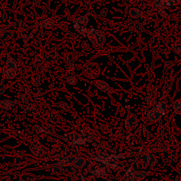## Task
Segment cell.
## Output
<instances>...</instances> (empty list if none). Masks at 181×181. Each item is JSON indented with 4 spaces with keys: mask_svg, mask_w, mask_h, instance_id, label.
<instances>
[{
    "mask_svg": "<svg viewBox=\"0 0 181 181\" xmlns=\"http://www.w3.org/2000/svg\"><path fill=\"white\" fill-rule=\"evenodd\" d=\"M89 135L94 139H100V136H101V134H100V132L98 131V130H97V129L96 128L90 129L89 132Z\"/></svg>",
    "mask_w": 181,
    "mask_h": 181,
    "instance_id": "cell-28",
    "label": "cell"
},
{
    "mask_svg": "<svg viewBox=\"0 0 181 181\" xmlns=\"http://www.w3.org/2000/svg\"><path fill=\"white\" fill-rule=\"evenodd\" d=\"M24 112L26 115H29V116H35L38 113V110L36 107L32 106V105L26 106V108L24 109Z\"/></svg>",
    "mask_w": 181,
    "mask_h": 181,
    "instance_id": "cell-16",
    "label": "cell"
},
{
    "mask_svg": "<svg viewBox=\"0 0 181 181\" xmlns=\"http://www.w3.org/2000/svg\"><path fill=\"white\" fill-rule=\"evenodd\" d=\"M126 173H127V170H124V169H120V170L118 173V177H119L120 179L124 180V178H125V176H126Z\"/></svg>",
    "mask_w": 181,
    "mask_h": 181,
    "instance_id": "cell-42",
    "label": "cell"
},
{
    "mask_svg": "<svg viewBox=\"0 0 181 181\" xmlns=\"http://www.w3.org/2000/svg\"><path fill=\"white\" fill-rule=\"evenodd\" d=\"M13 36V33L10 31H7V32L4 33L3 35H1V38H2L4 41H9V40L11 39Z\"/></svg>",
    "mask_w": 181,
    "mask_h": 181,
    "instance_id": "cell-39",
    "label": "cell"
},
{
    "mask_svg": "<svg viewBox=\"0 0 181 181\" xmlns=\"http://www.w3.org/2000/svg\"><path fill=\"white\" fill-rule=\"evenodd\" d=\"M139 138L140 139L141 142H147L148 139H149V133H148L147 130H145V129H142V131L139 133Z\"/></svg>",
    "mask_w": 181,
    "mask_h": 181,
    "instance_id": "cell-26",
    "label": "cell"
},
{
    "mask_svg": "<svg viewBox=\"0 0 181 181\" xmlns=\"http://www.w3.org/2000/svg\"><path fill=\"white\" fill-rule=\"evenodd\" d=\"M176 140H177V139H176V137L174 135H171L170 134V135H168V136L167 137V142L168 143L170 144V145Z\"/></svg>",
    "mask_w": 181,
    "mask_h": 181,
    "instance_id": "cell-44",
    "label": "cell"
},
{
    "mask_svg": "<svg viewBox=\"0 0 181 181\" xmlns=\"http://www.w3.org/2000/svg\"><path fill=\"white\" fill-rule=\"evenodd\" d=\"M118 142L113 138H110L106 142V146L105 147L106 148L107 150L111 151V152H115L118 149Z\"/></svg>",
    "mask_w": 181,
    "mask_h": 181,
    "instance_id": "cell-8",
    "label": "cell"
},
{
    "mask_svg": "<svg viewBox=\"0 0 181 181\" xmlns=\"http://www.w3.org/2000/svg\"><path fill=\"white\" fill-rule=\"evenodd\" d=\"M16 76L15 71L9 70V69H7L3 72L2 74V77L4 79H13L14 78H15Z\"/></svg>",
    "mask_w": 181,
    "mask_h": 181,
    "instance_id": "cell-23",
    "label": "cell"
},
{
    "mask_svg": "<svg viewBox=\"0 0 181 181\" xmlns=\"http://www.w3.org/2000/svg\"><path fill=\"white\" fill-rule=\"evenodd\" d=\"M96 154H97L98 156L100 158L101 161H103V162L108 161L110 156V155L108 154L106 148L103 146H99L96 148Z\"/></svg>",
    "mask_w": 181,
    "mask_h": 181,
    "instance_id": "cell-4",
    "label": "cell"
},
{
    "mask_svg": "<svg viewBox=\"0 0 181 181\" xmlns=\"http://www.w3.org/2000/svg\"><path fill=\"white\" fill-rule=\"evenodd\" d=\"M30 151L31 154L36 157H43L45 155V151L41 146L36 144L30 145Z\"/></svg>",
    "mask_w": 181,
    "mask_h": 181,
    "instance_id": "cell-7",
    "label": "cell"
},
{
    "mask_svg": "<svg viewBox=\"0 0 181 181\" xmlns=\"http://www.w3.org/2000/svg\"><path fill=\"white\" fill-rule=\"evenodd\" d=\"M67 83L69 84H71V85H75V84H77V81H78V79H77V77H75V76H69L67 78Z\"/></svg>",
    "mask_w": 181,
    "mask_h": 181,
    "instance_id": "cell-38",
    "label": "cell"
},
{
    "mask_svg": "<svg viewBox=\"0 0 181 181\" xmlns=\"http://www.w3.org/2000/svg\"><path fill=\"white\" fill-rule=\"evenodd\" d=\"M149 151L152 154H161L165 151V145L161 141H156L150 145Z\"/></svg>",
    "mask_w": 181,
    "mask_h": 181,
    "instance_id": "cell-3",
    "label": "cell"
},
{
    "mask_svg": "<svg viewBox=\"0 0 181 181\" xmlns=\"http://www.w3.org/2000/svg\"><path fill=\"white\" fill-rule=\"evenodd\" d=\"M32 131L36 134H41L45 132V130L41 126L38 125V124H35V125L32 127Z\"/></svg>",
    "mask_w": 181,
    "mask_h": 181,
    "instance_id": "cell-35",
    "label": "cell"
},
{
    "mask_svg": "<svg viewBox=\"0 0 181 181\" xmlns=\"http://www.w3.org/2000/svg\"><path fill=\"white\" fill-rule=\"evenodd\" d=\"M111 136L114 137H119L124 134V130L120 126H113L110 130Z\"/></svg>",
    "mask_w": 181,
    "mask_h": 181,
    "instance_id": "cell-14",
    "label": "cell"
},
{
    "mask_svg": "<svg viewBox=\"0 0 181 181\" xmlns=\"http://www.w3.org/2000/svg\"><path fill=\"white\" fill-rule=\"evenodd\" d=\"M75 55L73 54L72 53H68L65 55V62H66L67 65V64H72L73 62L75 61Z\"/></svg>",
    "mask_w": 181,
    "mask_h": 181,
    "instance_id": "cell-32",
    "label": "cell"
},
{
    "mask_svg": "<svg viewBox=\"0 0 181 181\" xmlns=\"http://www.w3.org/2000/svg\"><path fill=\"white\" fill-rule=\"evenodd\" d=\"M25 161H25V158L23 156H16L15 159H14V162L18 166L23 165L25 163Z\"/></svg>",
    "mask_w": 181,
    "mask_h": 181,
    "instance_id": "cell-36",
    "label": "cell"
},
{
    "mask_svg": "<svg viewBox=\"0 0 181 181\" xmlns=\"http://www.w3.org/2000/svg\"><path fill=\"white\" fill-rule=\"evenodd\" d=\"M162 114L163 113L161 110L158 107H156V108H153L152 110L149 111V113H148V118L151 122H155L160 119Z\"/></svg>",
    "mask_w": 181,
    "mask_h": 181,
    "instance_id": "cell-5",
    "label": "cell"
},
{
    "mask_svg": "<svg viewBox=\"0 0 181 181\" xmlns=\"http://www.w3.org/2000/svg\"><path fill=\"white\" fill-rule=\"evenodd\" d=\"M77 22L81 26H84V27H86L89 23V19L87 16H81L77 19Z\"/></svg>",
    "mask_w": 181,
    "mask_h": 181,
    "instance_id": "cell-29",
    "label": "cell"
},
{
    "mask_svg": "<svg viewBox=\"0 0 181 181\" xmlns=\"http://www.w3.org/2000/svg\"><path fill=\"white\" fill-rule=\"evenodd\" d=\"M132 168L134 170V171H138V170H142L144 168V164H142L141 161H135L132 164Z\"/></svg>",
    "mask_w": 181,
    "mask_h": 181,
    "instance_id": "cell-30",
    "label": "cell"
},
{
    "mask_svg": "<svg viewBox=\"0 0 181 181\" xmlns=\"http://www.w3.org/2000/svg\"><path fill=\"white\" fill-rule=\"evenodd\" d=\"M176 168H177V170H178V171L181 172V161L176 165Z\"/></svg>",
    "mask_w": 181,
    "mask_h": 181,
    "instance_id": "cell-50",
    "label": "cell"
},
{
    "mask_svg": "<svg viewBox=\"0 0 181 181\" xmlns=\"http://www.w3.org/2000/svg\"><path fill=\"white\" fill-rule=\"evenodd\" d=\"M173 108H174L175 111H176L177 113L181 112V101L180 100H178L176 101L173 103Z\"/></svg>",
    "mask_w": 181,
    "mask_h": 181,
    "instance_id": "cell-40",
    "label": "cell"
},
{
    "mask_svg": "<svg viewBox=\"0 0 181 181\" xmlns=\"http://www.w3.org/2000/svg\"><path fill=\"white\" fill-rule=\"evenodd\" d=\"M55 106L57 107V108H61V109H62L63 110H65V111H68V110H69V108H70L69 104H68L67 103H66V102H64V101L57 103L55 104Z\"/></svg>",
    "mask_w": 181,
    "mask_h": 181,
    "instance_id": "cell-34",
    "label": "cell"
},
{
    "mask_svg": "<svg viewBox=\"0 0 181 181\" xmlns=\"http://www.w3.org/2000/svg\"><path fill=\"white\" fill-rule=\"evenodd\" d=\"M156 162V157L154 155V154H152V153H149V154H148V162L146 166H154L155 165Z\"/></svg>",
    "mask_w": 181,
    "mask_h": 181,
    "instance_id": "cell-31",
    "label": "cell"
},
{
    "mask_svg": "<svg viewBox=\"0 0 181 181\" xmlns=\"http://www.w3.org/2000/svg\"><path fill=\"white\" fill-rule=\"evenodd\" d=\"M65 138H66L67 142H69L71 144H73L77 145L78 143L79 140L81 139V137L82 136H81L80 134H79L78 133L75 132H72L69 133V134H66V136L65 135Z\"/></svg>",
    "mask_w": 181,
    "mask_h": 181,
    "instance_id": "cell-9",
    "label": "cell"
},
{
    "mask_svg": "<svg viewBox=\"0 0 181 181\" xmlns=\"http://www.w3.org/2000/svg\"><path fill=\"white\" fill-rule=\"evenodd\" d=\"M176 181H181V174L178 175L176 177Z\"/></svg>",
    "mask_w": 181,
    "mask_h": 181,
    "instance_id": "cell-51",
    "label": "cell"
},
{
    "mask_svg": "<svg viewBox=\"0 0 181 181\" xmlns=\"http://www.w3.org/2000/svg\"><path fill=\"white\" fill-rule=\"evenodd\" d=\"M66 69H67L69 72H73L74 70H75V66H74L73 64H67V65H66Z\"/></svg>",
    "mask_w": 181,
    "mask_h": 181,
    "instance_id": "cell-46",
    "label": "cell"
},
{
    "mask_svg": "<svg viewBox=\"0 0 181 181\" xmlns=\"http://www.w3.org/2000/svg\"><path fill=\"white\" fill-rule=\"evenodd\" d=\"M41 25L43 28L47 29H52L55 25V21L53 19H46L42 21Z\"/></svg>",
    "mask_w": 181,
    "mask_h": 181,
    "instance_id": "cell-25",
    "label": "cell"
},
{
    "mask_svg": "<svg viewBox=\"0 0 181 181\" xmlns=\"http://www.w3.org/2000/svg\"><path fill=\"white\" fill-rule=\"evenodd\" d=\"M92 139H93V138H92L91 136L89 135H89L87 136V138H86V141H87V142H92Z\"/></svg>",
    "mask_w": 181,
    "mask_h": 181,
    "instance_id": "cell-49",
    "label": "cell"
},
{
    "mask_svg": "<svg viewBox=\"0 0 181 181\" xmlns=\"http://www.w3.org/2000/svg\"><path fill=\"white\" fill-rule=\"evenodd\" d=\"M20 179L25 181H35L37 179V176L31 173H25L21 176Z\"/></svg>",
    "mask_w": 181,
    "mask_h": 181,
    "instance_id": "cell-22",
    "label": "cell"
},
{
    "mask_svg": "<svg viewBox=\"0 0 181 181\" xmlns=\"http://www.w3.org/2000/svg\"><path fill=\"white\" fill-rule=\"evenodd\" d=\"M17 62L12 57H7V64H6V69L9 70L16 71L17 70Z\"/></svg>",
    "mask_w": 181,
    "mask_h": 181,
    "instance_id": "cell-12",
    "label": "cell"
},
{
    "mask_svg": "<svg viewBox=\"0 0 181 181\" xmlns=\"http://www.w3.org/2000/svg\"><path fill=\"white\" fill-rule=\"evenodd\" d=\"M98 131L100 132V133L101 134H106V133L107 132V129L106 127H104V126H102V127H100V128L98 129Z\"/></svg>",
    "mask_w": 181,
    "mask_h": 181,
    "instance_id": "cell-47",
    "label": "cell"
},
{
    "mask_svg": "<svg viewBox=\"0 0 181 181\" xmlns=\"http://www.w3.org/2000/svg\"><path fill=\"white\" fill-rule=\"evenodd\" d=\"M180 155L181 156V151H180Z\"/></svg>",
    "mask_w": 181,
    "mask_h": 181,
    "instance_id": "cell-54",
    "label": "cell"
},
{
    "mask_svg": "<svg viewBox=\"0 0 181 181\" xmlns=\"http://www.w3.org/2000/svg\"><path fill=\"white\" fill-rule=\"evenodd\" d=\"M60 115L55 111H52L49 113L48 115V120L53 124H57L60 122Z\"/></svg>",
    "mask_w": 181,
    "mask_h": 181,
    "instance_id": "cell-19",
    "label": "cell"
},
{
    "mask_svg": "<svg viewBox=\"0 0 181 181\" xmlns=\"http://www.w3.org/2000/svg\"><path fill=\"white\" fill-rule=\"evenodd\" d=\"M149 154V153H148ZM148 154H141V156L139 158V161H141L144 165H146L147 164L148 162Z\"/></svg>",
    "mask_w": 181,
    "mask_h": 181,
    "instance_id": "cell-37",
    "label": "cell"
},
{
    "mask_svg": "<svg viewBox=\"0 0 181 181\" xmlns=\"http://www.w3.org/2000/svg\"><path fill=\"white\" fill-rule=\"evenodd\" d=\"M88 35L92 43L96 47H101L106 41L104 33L101 31L91 29L89 30Z\"/></svg>",
    "mask_w": 181,
    "mask_h": 181,
    "instance_id": "cell-1",
    "label": "cell"
},
{
    "mask_svg": "<svg viewBox=\"0 0 181 181\" xmlns=\"http://www.w3.org/2000/svg\"><path fill=\"white\" fill-rule=\"evenodd\" d=\"M57 56V53L55 50L50 51L47 53L45 57V62L49 65H52L55 62V57Z\"/></svg>",
    "mask_w": 181,
    "mask_h": 181,
    "instance_id": "cell-18",
    "label": "cell"
},
{
    "mask_svg": "<svg viewBox=\"0 0 181 181\" xmlns=\"http://www.w3.org/2000/svg\"><path fill=\"white\" fill-rule=\"evenodd\" d=\"M55 129V127L54 124H53V123H48L47 124V127H46V131L49 134H52V133L54 132Z\"/></svg>",
    "mask_w": 181,
    "mask_h": 181,
    "instance_id": "cell-41",
    "label": "cell"
},
{
    "mask_svg": "<svg viewBox=\"0 0 181 181\" xmlns=\"http://www.w3.org/2000/svg\"><path fill=\"white\" fill-rule=\"evenodd\" d=\"M86 165H87V159L84 157L80 156L77 157L72 166L77 169H82Z\"/></svg>",
    "mask_w": 181,
    "mask_h": 181,
    "instance_id": "cell-13",
    "label": "cell"
},
{
    "mask_svg": "<svg viewBox=\"0 0 181 181\" xmlns=\"http://www.w3.org/2000/svg\"><path fill=\"white\" fill-rule=\"evenodd\" d=\"M86 73L90 78H95L100 74V67L95 62H90L86 66Z\"/></svg>",
    "mask_w": 181,
    "mask_h": 181,
    "instance_id": "cell-2",
    "label": "cell"
},
{
    "mask_svg": "<svg viewBox=\"0 0 181 181\" xmlns=\"http://www.w3.org/2000/svg\"><path fill=\"white\" fill-rule=\"evenodd\" d=\"M45 62V57H43V56L41 54H39L38 55L35 56V57L34 58V60H33L34 66H35L36 68H38L42 66Z\"/></svg>",
    "mask_w": 181,
    "mask_h": 181,
    "instance_id": "cell-20",
    "label": "cell"
},
{
    "mask_svg": "<svg viewBox=\"0 0 181 181\" xmlns=\"http://www.w3.org/2000/svg\"><path fill=\"white\" fill-rule=\"evenodd\" d=\"M52 172L53 174L60 176L65 173V165L61 164H55L52 167Z\"/></svg>",
    "mask_w": 181,
    "mask_h": 181,
    "instance_id": "cell-15",
    "label": "cell"
},
{
    "mask_svg": "<svg viewBox=\"0 0 181 181\" xmlns=\"http://www.w3.org/2000/svg\"><path fill=\"white\" fill-rule=\"evenodd\" d=\"M19 181H25V180H21V179H19Z\"/></svg>",
    "mask_w": 181,
    "mask_h": 181,
    "instance_id": "cell-53",
    "label": "cell"
},
{
    "mask_svg": "<svg viewBox=\"0 0 181 181\" xmlns=\"http://www.w3.org/2000/svg\"><path fill=\"white\" fill-rule=\"evenodd\" d=\"M134 170H133L132 168H129L128 170H127V173H126V176L125 178H124V180L125 181H134Z\"/></svg>",
    "mask_w": 181,
    "mask_h": 181,
    "instance_id": "cell-27",
    "label": "cell"
},
{
    "mask_svg": "<svg viewBox=\"0 0 181 181\" xmlns=\"http://www.w3.org/2000/svg\"><path fill=\"white\" fill-rule=\"evenodd\" d=\"M138 124V120L136 116L132 113H130L125 120V125L127 128H135Z\"/></svg>",
    "mask_w": 181,
    "mask_h": 181,
    "instance_id": "cell-6",
    "label": "cell"
},
{
    "mask_svg": "<svg viewBox=\"0 0 181 181\" xmlns=\"http://www.w3.org/2000/svg\"><path fill=\"white\" fill-rule=\"evenodd\" d=\"M77 157H76L75 155H69V156H67V158H65L64 159L63 162L65 164H68V165H73V164L75 163V160L77 159Z\"/></svg>",
    "mask_w": 181,
    "mask_h": 181,
    "instance_id": "cell-33",
    "label": "cell"
},
{
    "mask_svg": "<svg viewBox=\"0 0 181 181\" xmlns=\"http://www.w3.org/2000/svg\"><path fill=\"white\" fill-rule=\"evenodd\" d=\"M148 176V173L145 170H138V171H134V180H142L144 178H146Z\"/></svg>",
    "mask_w": 181,
    "mask_h": 181,
    "instance_id": "cell-24",
    "label": "cell"
},
{
    "mask_svg": "<svg viewBox=\"0 0 181 181\" xmlns=\"http://www.w3.org/2000/svg\"><path fill=\"white\" fill-rule=\"evenodd\" d=\"M93 173L94 174V176L98 178L106 177L107 176L106 168L105 167H103V166H100V167L96 168L95 170H93Z\"/></svg>",
    "mask_w": 181,
    "mask_h": 181,
    "instance_id": "cell-17",
    "label": "cell"
},
{
    "mask_svg": "<svg viewBox=\"0 0 181 181\" xmlns=\"http://www.w3.org/2000/svg\"><path fill=\"white\" fill-rule=\"evenodd\" d=\"M1 11H0V19H1Z\"/></svg>",
    "mask_w": 181,
    "mask_h": 181,
    "instance_id": "cell-52",
    "label": "cell"
},
{
    "mask_svg": "<svg viewBox=\"0 0 181 181\" xmlns=\"http://www.w3.org/2000/svg\"><path fill=\"white\" fill-rule=\"evenodd\" d=\"M81 47H82L83 49H84V50H90V45L88 43L86 42V41L83 42L82 45H81Z\"/></svg>",
    "mask_w": 181,
    "mask_h": 181,
    "instance_id": "cell-45",
    "label": "cell"
},
{
    "mask_svg": "<svg viewBox=\"0 0 181 181\" xmlns=\"http://www.w3.org/2000/svg\"><path fill=\"white\" fill-rule=\"evenodd\" d=\"M74 27H75V29L78 31L80 34H81V35H84V36L86 37L87 35H89V30H88V29H87L86 27L81 26L78 23H77V22L75 23V24H74Z\"/></svg>",
    "mask_w": 181,
    "mask_h": 181,
    "instance_id": "cell-21",
    "label": "cell"
},
{
    "mask_svg": "<svg viewBox=\"0 0 181 181\" xmlns=\"http://www.w3.org/2000/svg\"><path fill=\"white\" fill-rule=\"evenodd\" d=\"M14 106H15V102L14 100L6 99V100H2L0 101V108L3 110H9L14 108Z\"/></svg>",
    "mask_w": 181,
    "mask_h": 181,
    "instance_id": "cell-10",
    "label": "cell"
},
{
    "mask_svg": "<svg viewBox=\"0 0 181 181\" xmlns=\"http://www.w3.org/2000/svg\"><path fill=\"white\" fill-rule=\"evenodd\" d=\"M5 92H6L5 87H3V86H1V87H0V95L4 94Z\"/></svg>",
    "mask_w": 181,
    "mask_h": 181,
    "instance_id": "cell-48",
    "label": "cell"
},
{
    "mask_svg": "<svg viewBox=\"0 0 181 181\" xmlns=\"http://www.w3.org/2000/svg\"><path fill=\"white\" fill-rule=\"evenodd\" d=\"M139 152H140L141 154H148V153H149V149H148L147 146H145V145H142L140 147V149H139Z\"/></svg>",
    "mask_w": 181,
    "mask_h": 181,
    "instance_id": "cell-43",
    "label": "cell"
},
{
    "mask_svg": "<svg viewBox=\"0 0 181 181\" xmlns=\"http://www.w3.org/2000/svg\"><path fill=\"white\" fill-rule=\"evenodd\" d=\"M93 84H94L95 87L96 88H98V89L101 90L102 91H108L109 90L110 87L108 84L104 81H102V80H95L93 81Z\"/></svg>",
    "mask_w": 181,
    "mask_h": 181,
    "instance_id": "cell-11",
    "label": "cell"
}]
</instances>
